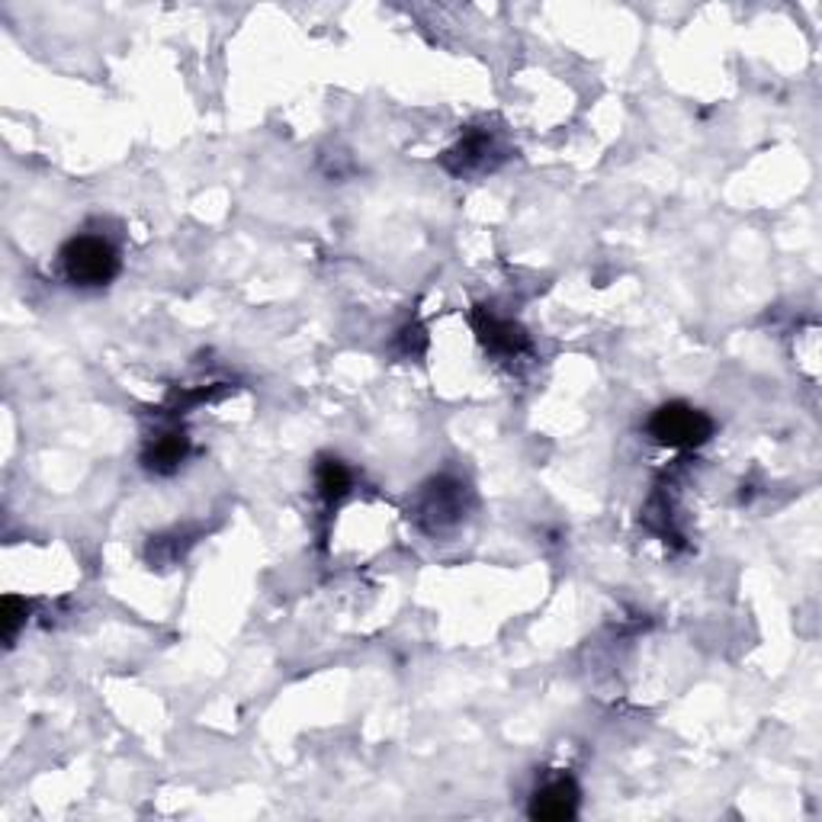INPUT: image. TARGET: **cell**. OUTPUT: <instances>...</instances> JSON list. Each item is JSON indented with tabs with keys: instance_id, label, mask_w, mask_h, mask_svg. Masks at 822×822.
I'll return each instance as SVG.
<instances>
[{
	"instance_id": "cell-1",
	"label": "cell",
	"mask_w": 822,
	"mask_h": 822,
	"mask_svg": "<svg viewBox=\"0 0 822 822\" xmlns=\"http://www.w3.org/2000/svg\"><path fill=\"white\" fill-rule=\"evenodd\" d=\"M61 267L78 286H106L120 274V254L106 239L78 235L61 247Z\"/></svg>"
},
{
	"instance_id": "cell-5",
	"label": "cell",
	"mask_w": 822,
	"mask_h": 822,
	"mask_svg": "<svg viewBox=\"0 0 822 822\" xmlns=\"http://www.w3.org/2000/svg\"><path fill=\"white\" fill-rule=\"evenodd\" d=\"M186 454H190V440L183 437L181 430H168V434L154 437L152 444L145 447L142 463H145V469H152L158 476H171V473L181 469Z\"/></svg>"
},
{
	"instance_id": "cell-9",
	"label": "cell",
	"mask_w": 822,
	"mask_h": 822,
	"mask_svg": "<svg viewBox=\"0 0 822 822\" xmlns=\"http://www.w3.org/2000/svg\"><path fill=\"white\" fill-rule=\"evenodd\" d=\"M27 613H30V605L27 598H17V595H7L0 601V623H3V640L10 642L17 637V630L27 623Z\"/></svg>"
},
{
	"instance_id": "cell-7",
	"label": "cell",
	"mask_w": 822,
	"mask_h": 822,
	"mask_svg": "<svg viewBox=\"0 0 822 822\" xmlns=\"http://www.w3.org/2000/svg\"><path fill=\"white\" fill-rule=\"evenodd\" d=\"M315 486H318V495L325 501H341L351 491L354 479H351V469L341 459L328 457L315 466Z\"/></svg>"
},
{
	"instance_id": "cell-8",
	"label": "cell",
	"mask_w": 822,
	"mask_h": 822,
	"mask_svg": "<svg viewBox=\"0 0 822 822\" xmlns=\"http://www.w3.org/2000/svg\"><path fill=\"white\" fill-rule=\"evenodd\" d=\"M488 152H491V139H486V135H469L466 142H459V149H454V152H450L459 161L454 171H457V174H463V171L483 168V164H486Z\"/></svg>"
},
{
	"instance_id": "cell-4",
	"label": "cell",
	"mask_w": 822,
	"mask_h": 822,
	"mask_svg": "<svg viewBox=\"0 0 822 822\" xmlns=\"http://www.w3.org/2000/svg\"><path fill=\"white\" fill-rule=\"evenodd\" d=\"M473 322H476L479 341L486 344L491 354H518V351L527 347V335H524V328L515 325V322H505V318L491 315L488 308H479Z\"/></svg>"
},
{
	"instance_id": "cell-2",
	"label": "cell",
	"mask_w": 822,
	"mask_h": 822,
	"mask_svg": "<svg viewBox=\"0 0 822 822\" xmlns=\"http://www.w3.org/2000/svg\"><path fill=\"white\" fill-rule=\"evenodd\" d=\"M646 427H649V437L656 444L674 447V450H681V447H701V444L710 440V434H713V422L703 412H698V408L684 405V402H669V405L656 408Z\"/></svg>"
},
{
	"instance_id": "cell-3",
	"label": "cell",
	"mask_w": 822,
	"mask_h": 822,
	"mask_svg": "<svg viewBox=\"0 0 822 822\" xmlns=\"http://www.w3.org/2000/svg\"><path fill=\"white\" fill-rule=\"evenodd\" d=\"M579 813V788L572 778H556L530 800V816L544 822H566Z\"/></svg>"
},
{
	"instance_id": "cell-6",
	"label": "cell",
	"mask_w": 822,
	"mask_h": 822,
	"mask_svg": "<svg viewBox=\"0 0 822 822\" xmlns=\"http://www.w3.org/2000/svg\"><path fill=\"white\" fill-rule=\"evenodd\" d=\"M463 515V486L459 483H434L422 495V518H430L437 527L454 524Z\"/></svg>"
}]
</instances>
